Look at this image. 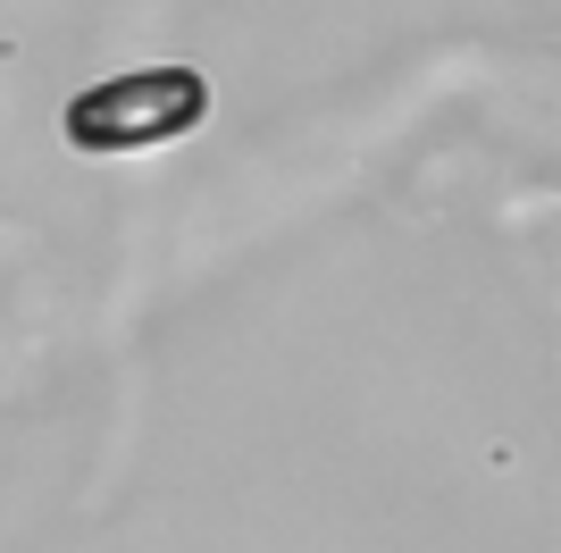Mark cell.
Instances as JSON below:
<instances>
[{
  "mask_svg": "<svg viewBox=\"0 0 561 553\" xmlns=\"http://www.w3.org/2000/svg\"><path fill=\"white\" fill-rule=\"evenodd\" d=\"M210 117V76L193 68H135L110 76V84H84L68 101V143L93 151V160H117V151H160V143L193 135Z\"/></svg>",
  "mask_w": 561,
  "mask_h": 553,
  "instance_id": "1",
  "label": "cell"
}]
</instances>
